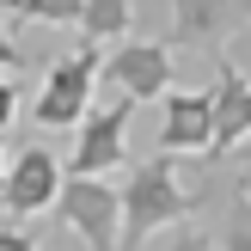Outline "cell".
I'll list each match as a JSON object with an SVG mask.
<instances>
[{"instance_id":"16","label":"cell","mask_w":251,"mask_h":251,"mask_svg":"<svg viewBox=\"0 0 251 251\" xmlns=\"http://www.w3.org/2000/svg\"><path fill=\"white\" fill-rule=\"evenodd\" d=\"M12 117H19V86H12L6 74H0V129H6Z\"/></svg>"},{"instance_id":"14","label":"cell","mask_w":251,"mask_h":251,"mask_svg":"<svg viewBox=\"0 0 251 251\" xmlns=\"http://www.w3.org/2000/svg\"><path fill=\"white\" fill-rule=\"evenodd\" d=\"M0 68H6V74H19V68H25V49L12 43V31H6V19H0Z\"/></svg>"},{"instance_id":"18","label":"cell","mask_w":251,"mask_h":251,"mask_svg":"<svg viewBox=\"0 0 251 251\" xmlns=\"http://www.w3.org/2000/svg\"><path fill=\"white\" fill-rule=\"evenodd\" d=\"M245 159H251V135H245Z\"/></svg>"},{"instance_id":"4","label":"cell","mask_w":251,"mask_h":251,"mask_svg":"<svg viewBox=\"0 0 251 251\" xmlns=\"http://www.w3.org/2000/svg\"><path fill=\"white\" fill-rule=\"evenodd\" d=\"M55 221H61L68 233H80L86 251H117L123 196L110 190L104 178H61V190H55Z\"/></svg>"},{"instance_id":"2","label":"cell","mask_w":251,"mask_h":251,"mask_svg":"<svg viewBox=\"0 0 251 251\" xmlns=\"http://www.w3.org/2000/svg\"><path fill=\"white\" fill-rule=\"evenodd\" d=\"M98 74H104V49H98V43L68 49V55L43 74V86H37V98H31V123H43V129H74V123L92 110V86H98Z\"/></svg>"},{"instance_id":"1","label":"cell","mask_w":251,"mask_h":251,"mask_svg":"<svg viewBox=\"0 0 251 251\" xmlns=\"http://www.w3.org/2000/svg\"><path fill=\"white\" fill-rule=\"evenodd\" d=\"M196 208H202V196L184 190V184L172 178V153H159V159H147V166H135V172H129V196H123V233H117V251H141L159 227L190 221Z\"/></svg>"},{"instance_id":"11","label":"cell","mask_w":251,"mask_h":251,"mask_svg":"<svg viewBox=\"0 0 251 251\" xmlns=\"http://www.w3.org/2000/svg\"><path fill=\"white\" fill-rule=\"evenodd\" d=\"M0 6H6L12 19H37V25H49V31H74L86 0H0Z\"/></svg>"},{"instance_id":"8","label":"cell","mask_w":251,"mask_h":251,"mask_svg":"<svg viewBox=\"0 0 251 251\" xmlns=\"http://www.w3.org/2000/svg\"><path fill=\"white\" fill-rule=\"evenodd\" d=\"M208 104H215V141H208V159L245 147L251 135V80L227 61V49L215 55V86H208Z\"/></svg>"},{"instance_id":"13","label":"cell","mask_w":251,"mask_h":251,"mask_svg":"<svg viewBox=\"0 0 251 251\" xmlns=\"http://www.w3.org/2000/svg\"><path fill=\"white\" fill-rule=\"evenodd\" d=\"M221 251H251V196L233 184V202H227V233L215 239Z\"/></svg>"},{"instance_id":"5","label":"cell","mask_w":251,"mask_h":251,"mask_svg":"<svg viewBox=\"0 0 251 251\" xmlns=\"http://www.w3.org/2000/svg\"><path fill=\"white\" fill-rule=\"evenodd\" d=\"M55 190H61V159L49 147H37V141H25L6 159V172H0V208H6V221H31L43 208H55Z\"/></svg>"},{"instance_id":"6","label":"cell","mask_w":251,"mask_h":251,"mask_svg":"<svg viewBox=\"0 0 251 251\" xmlns=\"http://www.w3.org/2000/svg\"><path fill=\"white\" fill-rule=\"evenodd\" d=\"M104 80L117 92H129L135 104L172 92V43H141V37H123L104 55Z\"/></svg>"},{"instance_id":"10","label":"cell","mask_w":251,"mask_h":251,"mask_svg":"<svg viewBox=\"0 0 251 251\" xmlns=\"http://www.w3.org/2000/svg\"><path fill=\"white\" fill-rule=\"evenodd\" d=\"M129 25H135L129 0H86V6H80L86 43H123V37H129Z\"/></svg>"},{"instance_id":"7","label":"cell","mask_w":251,"mask_h":251,"mask_svg":"<svg viewBox=\"0 0 251 251\" xmlns=\"http://www.w3.org/2000/svg\"><path fill=\"white\" fill-rule=\"evenodd\" d=\"M251 25V0H172V37L184 49L221 55L233 31Z\"/></svg>"},{"instance_id":"12","label":"cell","mask_w":251,"mask_h":251,"mask_svg":"<svg viewBox=\"0 0 251 251\" xmlns=\"http://www.w3.org/2000/svg\"><path fill=\"white\" fill-rule=\"evenodd\" d=\"M141 251H221V245H215V233H208L202 221L190 215V221H172V227H159Z\"/></svg>"},{"instance_id":"17","label":"cell","mask_w":251,"mask_h":251,"mask_svg":"<svg viewBox=\"0 0 251 251\" xmlns=\"http://www.w3.org/2000/svg\"><path fill=\"white\" fill-rule=\"evenodd\" d=\"M239 190H245V196H251V159H245V172H239Z\"/></svg>"},{"instance_id":"19","label":"cell","mask_w":251,"mask_h":251,"mask_svg":"<svg viewBox=\"0 0 251 251\" xmlns=\"http://www.w3.org/2000/svg\"><path fill=\"white\" fill-rule=\"evenodd\" d=\"M0 172H6V153H0Z\"/></svg>"},{"instance_id":"15","label":"cell","mask_w":251,"mask_h":251,"mask_svg":"<svg viewBox=\"0 0 251 251\" xmlns=\"http://www.w3.org/2000/svg\"><path fill=\"white\" fill-rule=\"evenodd\" d=\"M0 251H43V245H37V233H25V227H0Z\"/></svg>"},{"instance_id":"9","label":"cell","mask_w":251,"mask_h":251,"mask_svg":"<svg viewBox=\"0 0 251 251\" xmlns=\"http://www.w3.org/2000/svg\"><path fill=\"white\" fill-rule=\"evenodd\" d=\"M215 141V104L208 92H166V123H159V153H208Z\"/></svg>"},{"instance_id":"3","label":"cell","mask_w":251,"mask_h":251,"mask_svg":"<svg viewBox=\"0 0 251 251\" xmlns=\"http://www.w3.org/2000/svg\"><path fill=\"white\" fill-rule=\"evenodd\" d=\"M129 117H135L129 92H117L110 104H92L74 123V153H68V172L61 178H98V172L129 166Z\"/></svg>"}]
</instances>
